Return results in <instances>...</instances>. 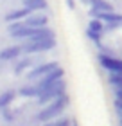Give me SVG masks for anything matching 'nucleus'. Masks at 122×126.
<instances>
[{
    "instance_id": "1",
    "label": "nucleus",
    "mask_w": 122,
    "mask_h": 126,
    "mask_svg": "<svg viewBox=\"0 0 122 126\" xmlns=\"http://www.w3.org/2000/svg\"><path fill=\"white\" fill-rule=\"evenodd\" d=\"M68 103H70V99H68L67 94L61 95V97H57V99H54L52 103L45 105V108L36 115V119H38L40 123H49V121H52V119H56V117L68 106Z\"/></svg>"
},
{
    "instance_id": "2",
    "label": "nucleus",
    "mask_w": 122,
    "mask_h": 126,
    "mask_svg": "<svg viewBox=\"0 0 122 126\" xmlns=\"http://www.w3.org/2000/svg\"><path fill=\"white\" fill-rule=\"evenodd\" d=\"M65 92H67V83L63 81V79H59V81H56L50 88H47L45 92L40 94V97H36V103L38 105H49V103H52L54 99H57V97L65 95Z\"/></svg>"
},
{
    "instance_id": "3",
    "label": "nucleus",
    "mask_w": 122,
    "mask_h": 126,
    "mask_svg": "<svg viewBox=\"0 0 122 126\" xmlns=\"http://www.w3.org/2000/svg\"><path fill=\"white\" fill-rule=\"evenodd\" d=\"M24 52L32 54V52H45V50H52L56 47V38L41 40V42H25L24 45Z\"/></svg>"
},
{
    "instance_id": "4",
    "label": "nucleus",
    "mask_w": 122,
    "mask_h": 126,
    "mask_svg": "<svg viewBox=\"0 0 122 126\" xmlns=\"http://www.w3.org/2000/svg\"><path fill=\"white\" fill-rule=\"evenodd\" d=\"M63 76H65V70H63L61 67H57L56 70L49 72L47 76L40 78V81L36 83V85H38V88H40V92H45L47 88H50V87H52V85H54L56 81H59V79H63Z\"/></svg>"
},
{
    "instance_id": "5",
    "label": "nucleus",
    "mask_w": 122,
    "mask_h": 126,
    "mask_svg": "<svg viewBox=\"0 0 122 126\" xmlns=\"http://www.w3.org/2000/svg\"><path fill=\"white\" fill-rule=\"evenodd\" d=\"M99 63L109 74H120L122 76V60H117L113 56H108V54H99Z\"/></svg>"
},
{
    "instance_id": "6",
    "label": "nucleus",
    "mask_w": 122,
    "mask_h": 126,
    "mask_svg": "<svg viewBox=\"0 0 122 126\" xmlns=\"http://www.w3.org/2000/svg\"><path fill=\"white\" fill-rule=\"evenodd\" d=\"M57 67H59V65H57L56 61H49V63H43V65H38V67H34L32 70L27 74V78H29V79H40V78L47 76L49 72L56 70Z\"/></svg>"
},
{
    "instance_id": "7",
    "label": "nucleus",
    "mask_w": 122,
    "mask_h": 126,
    "mask_svg": "<svg viewBox=\"0 0 122 126\" xmlns=\"http://www.w3.org/2000/svg\"><path fill=\"white\" fill-rule=\"evenodd\" d=\"M90 16H92V18H99V20H102L104 24H115V22L122 24V15H120V13H113V11H108V13H104V11L90 9Z\"/></svg>"
},
{
    "instance_id": "8",
    "label": "nucleus",
    "mask_w": 122,
    "mask_h": 126,
    "mask_svg": "<svg viewBox=\"0 0 122 126\" xmlns=\"http://www.w3.org/2000/svg\"><path fill=\"white\" fill-rule=\"evenodd\" d=\"M24 22H25V25H29V27H47L49 16L41 15V13H31Z\"/></svg>"
},
{
    "instance_id": "9",
    "label": "nucleus",
    "mask_w": 122,
    "mask_h": 126,
    "mask_svg": "<svg viewBox=\"0 0 122 126\" xmlns=\"http://www.w3.org/2000/svg\"><path fill=\"white\" fill-rule=\"evenodd\" d=\"M24 52V47L22 45H13V47H5L4 50H0V60L2 61H9V60H14Z\"/></svg>"
},
{
    "instance_id": "10",
    "label": "nucleus",
    "mask_w": 122,
    "mask_h": 126,
    "mask_svg": "<svg viewBox=\"0 0 122 126\" xmlns=\"http://www.w3.org/2000/svg\"><path fill=\"white\" fill-rule=\"evenodd\" d=\"M32 11L31 9H27V7H22V9H14V11H11V13L5 15V22H18V20H25L29 15H31Z\"/></svg>"
},
{
    "instance_id": "11",
    "label": "nucleus",
    "mask_w": 122,
    "mask_h": 126,
    "mask_svg": "<svg viewBox=\"0 0 122 126\" xmlns=\"http://www.w3.org/2000/svg\"><path fill=\"white\" fill-rule=\"evenodd\" d=\"M24 7L31 9L32 13H34V11H43V9H47L49 4H47V0H24Z\"/></svg>"
},
{
    "instance_id": "12",
    "label": "nucleus",
    "mask_w": 122,
    "mask_h": 126,
    "mask_svg": "<svg viewBox=\"0 0 122 126\" xmlns=\"http://www.w3.org/2000/svg\"><path fill=\"white\" fill-rule=\"evenodd\" d=\"M18 94L22 97H40V88H38V85H27V87H22L18 90Z\"/></svg>"
},
{
    "instance_id": "13",
    "label": "nucleus",
    "mask_w": 122,
    "mask_h": 126,
    "mask_svg": "<svg viewBox=\"0 0 122 126\" xmlns=\"http://www.w3.org/2000/svg\"><path fill=\"white\" fill-rule=\"evenodd\" d=\"M14 95H16V94L13 92V90H7V92L0 94V108H2V110H4V108H7L11 103H13Z\"/></svg>"
},
{
    "instance_id": "14",
    "label": "nucleus",
    "mask_w": 122,
    "mask_h": 126,
    "mask_svg": "<svg viewBox=\"0 0 122 126\" xmlns=\"http://www.w3.org/2000/svg\"><path fill=\"white\" fill-rule=\"evenodd\" d=\"M104 27H106V24H104L102 20H99V18H92L90 20V24H88V29L90 31H95V32H104Z\"/></svg>"
},
{
    "instance_id": "15",
    "label": "nucleus",
    "mask_w": 122,
    "mask_h": 126,
    "mask_svg": "<svg viewBox=\"0 0 122 126\" xmlns=\"http://www.w3.org/2000/svg\"><path fill=\"white\" fill-rule=\"evenodd\" d=\"M31 65H32V58H22L18 63H16V67H14V74H22Z\"/></svg>"
},
{
    "instance_id": "16",
    "label": "nucleus",
    "mask_w": 122,
    "mask_h": 126,
    "mask_svg": "<svg viewBox=\"0 0 122 126\" xmlns=\"http://www.w3.org/2000/svg\"><path fill=\"white\" fill-rule=\"evenodd\" d=\"M43 126H70V119L61 117V119H52L49 123H43Z\"/></svg>"
},
{
    "instance_id": "17",
    "label": "nucleus",
    "mask_w": 122,
    "mask_h": 126,
    "mask_svg": "<svg viewBox=\"0 0 122 126\" xmlns=\"http://www.w3.org/2000/svg\"><path fill=\"white\" fill-rule=\"evenodd\" d=\"M109 83L117 88H122V76L120 74H109Z\"/></svg>"
},
{
    "instance_id": "18",
    "label": "nucleus",
    "mask_w": 122,
    "mask_h": 126,
    "mask_svg": "<svg viewBox=\"0 0 122 126\" xmlns=\"http://www.w3.org/2000/svg\"><path fill=\"white\" fill-rule=\"evenodd\" d=\"M86 34H88V38H92V40H94V43H97V45H101V36H102V34L101 32H95V31H86Z\"/></svg>"
},
{
    "instance_id": "19",
    "label": "nucleus",
    "mask_w": 122,
    "mask_h": 126,
    "mask_svg": "<svg viewBox=\"0 0 122 126\" xmlns=\"http://www.w3.org/2000/svg\"><path fill=\"white\" fill-rule=\"evenodd\" d=\"M122 24H119V22H115V24H106V27H104V31H113V29H119Z\"/></svg>"
},
{
    "instance_id": "20",
    "label": "nucleus",
    "mask_w": 122,
    "mask_h": 126,
    "mask_svg": "<svg viewBox=\"0 0 122 126\" xmlns=\"http://www.w3.org/2000/svg\"><path fill=\"white\" fill-rule=\"evenodd\" d=\"M67 7H70V9H75V0H67Z\"/></svg>"
},
{
    "instance_id": "21",
    "label": "nucleus",
    "mask_w": 122,
    "mask_h": 126,
    "mask_svg": "<svg viewBox=\"0 0 122 126\" xmlns=\"http://www.w3.org/2000/svg\"><path fill=\"white\" fill-rule=\"evenodd\" d=\"M115 106H117L119 112H122V99H117V101H115Z\"/></svg>"
},
{
    "instance_id": "22",
    "label": "nucleus",
    "mask_w": 122,
    "mask_h": 126,
    "mask_svg": "<svg viewBox=\"0 0 122 126\" xmlns=\"http://www.w3.org/2000/svg\"><path fill=\"white\" fill-rule=\"evenodd\" d=\"M115 95H117V99H122V88H117V90H115Z\"/></svg>"
}]
</instances>
